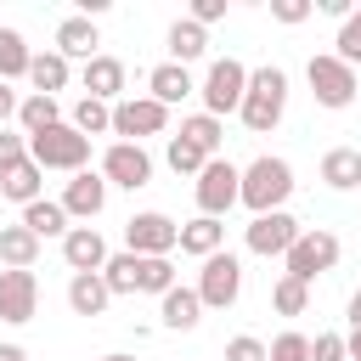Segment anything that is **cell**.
Returning a JSON list of instances; mask_svg holds the SVG:
<instances>
[{
  "mask_svg": "<svg viewBox=\"0 0 361 361\" xmlns=\"http://www.w3.org/2000/svg\"><path fill=\"white\" fill-rule=\"evenodd\" d=\"M282 113H288V73H282L276 62H265V68H248V90H243V107H237V118H243L254 135H271V130L282 124Z\"/></svg>",
  "mask_w": 361,
  "mask_h": 361,
  "instance_id": "obj_1",
  "label": "cell"
},
{
  "mask_svg": "<svg viewBox=\"0 0 361 361\" xmlns=\"http://www.w3.org/2000/svg\"><path fill=\"white\" fill-rule=\"evenodd\" d=\"M288 197H293V164L276 158V152H259L237 180V203L254 209V214H276Z\"/></svg>",
  "mask_w": 361,
  "mask_h": 361,
  "instance_id": "obj_2",
  "label": "cell"
},
{
  "mask_svg": "<svg viewBox=\"0 0 361 361\" xmlns=\"http://www.w3.org/2000/svg\"><path fill=\"white\" fill-rule=\"evenodd\" d=\"M28 158H34L39 169H62V175H79V169L90 164V135H79V130L62 118V124H51L45 135H28Z\"/></svg>",
  "mask_w": 361,
  "mask_h": 361,
  "instance_id": "obj_3",
  "label": "cell"
},
{
  "mask_svg": "<svg viewBox=\"0 0 361 361\" xmlns=\"http://www.w3.org/2000/svg\"><path fill=\"white\" fill-rule=\"evenodd\" d=\"M338 237L327 231V226H310V231H299L293 237V248L282 254V276H299V282H316L322 271H333L338 265Z\"/></svg>",
  "mask_w": 361,
  "mask_h": 361,
  "instance_id": "obj_4",
  "label": "cell"
},
{
  "mask_svg": "<svg viewBox=\"0 0 361 361\" xmlns=\"http://www.w3.org/2000/svg\"><path fill=\"white\" fill-rule=\"evenodd\" d=\"M243 90H248V68H243L237 56L209 62V73H203V85H197V96H203V113H209V118L237 113V107H243Z\"/></svg>",
  "mask_w": 361,
  "mask_h": 361,
  "instance_id": "obj_5",
  "label": "cell"
},
{
  "mask_svg": "<svg viewBox=\"0 0 361 361\" xmlns=\"http://www.w3.org/2000/svg\"><path fill=\"white\" fill-rule=\"evenodd\" d=\"M124 248L141 254V259H169V254L180 248V220H169V214H158V209L130 214V220H124Z\"/></svg>",
  "mask_w": 361,
  "mask_h": 361,
  "instance_id": "obj_6",
  "label": "cell"
},
{
  "mask_svg": "<svg viewBox=\"0 0 361 361\" xmlns=\"http://www.w3.org/2000/svg\"><path fill=\"white\" fill-rule=\"evenodd\" d=\"M305 79H310V96H316V107H350L361 90H355V68H344L333 51H322V56H310L305 62Z\"/></svg>",
  "mask_w": 361,
  "mask_h": 361,
  "instance_id": "obj_7",
  "label": "cell"
},
{
  "mask_svg": "<svg viewBox=\"0 0 361 361\" xmlns=\"http://www.w3.org/2000/svg\"><path fill=\"white\" fill-rule=\"evenodd\" d=\"M237 293H243V259L226 254V248L209 254L203 271H197V299H203V310H231Z\"/></svg>",
  "mask_w": 361,
  "mask_h": 361,
  "instance_id": "obj_8",
  "label": "cell"
},
{
  "mask_svg": "<svg viewBox=\"0 0 361 361\" xmlns=\"http://www.w3.org/2000/svg\"><path fill=\"white\" fill-rule=\"evenodd\" d=\"M237 180H243V169L231 164V158H209L203 169H197V214H209V220H226V209L237 203Z\"/></svg>",
  "mask_w": 361,
  "mask_h": 361,
  "instance_id": "obj_9",
  "label": "cell"
},
{
  "mask_svg": "<svg viewBox=\"0 0 361 361\" xmlns=\"http://www.w3.org/2000/svg\"><path fill=\"white\" fill-rule=\"evenodd\" d=\"M164 124H169V107H158L152 96H124V102H113V135L118 141H147V135H164Z\"/></svg>",
  "mask_w": 361,
  "mask_h": 361,
  "instance_id": "obj_10",
  "label": "cell"
},
{
  "mask_svg": "<svg viewBox=\"0 0 361 361\" xmlns=\"http://www.w3.org/2000/svg\"><path fill=\"white\" fill-rule=\"evenodd\" d=\"M107 186H124V192H141L147 180H152V152L147 147H135V141H113L107 152H102V169H96Z\"/></svg>",
  "mask_w": 361,
  "mask_h": 361,
  "instance_id": "obj_11",
  "label": "cell"
},
{
  "mask_svg": "<svg viewBox=\"0 0 361 361\" xmlns=\"http://www.w3.org/2000/svg\"><path fill=\"white\" fill-rule=\"evenodd\" d=\"M293 237H299V220L288 214V209H276V214H254L248 220V254H259V259H282L288 248H293Z\"/></svg>",
  "mask_w": 361,
  "mask_h": 361,
  "instance_id": "obj_12",
  "label": "cell"
},
{
  "mask_svg": "<svg viewBox=\"0 0 361 361\" xmlns=\"http://www.w3.org/2000/svg\"><path fill=\"white\" fill-rule=\"evenodd\" d=\"M34 310H39V282H34V271H0V322L23 327V322H34Z\"/></svg>",
  "mask_w": 361,
  "mask_h": 361,
  "instance_id": "obj_13",
  "label": "cell"
},
{
  "mask_svg": "<svg viewBox=\"0 0 361 361\" xmlns=\"http://www.w3.org/2000/svg\"><path fill=\"white\" fill-rule=\"evenodd\" d=\"M56 203H62V214H68V220H96V214L107 209V180H102L96 169H79V175L62 186V197H56Z\"/></svg>",
  "mask_w": 361,
  "mask_h": 361,
  "instance_id": "obj_14",
  "label": "cell"
},
{
  "mask_svg": "<svg viewBox=\"0 0 361 361\" xmlns=\"http://www.w3.org/2000/svg\"><path fill=\"white\" fill-rule=\"evenodd\" d=\"M79 85H85V96L90 102H124V62L118 56H107V51H96L85 68H79Z\"/></svg>",
  "mask_w": 361,
  "mask_h": 361,
  "instance_id": "obj_15",
  "label": "cell"
},
{
  "mask_svg": "<svg viewBox=\"0 0 361 361\" xmlns=\"http://www.w3.org/2000/svg\"><path fill=\"white\" fill-rule=\"evenodd\" d=\"M62 259H68L73 276H79V271H102V265H107V243H102V231H96V226H68V237H62Z\"/></svg>",
  "mask_w": 361,
  "mask_h": 361,
  "instance_id": "obj_16",
  "label": "cell"
},
{
  "mask_svg": "<svg viewBox=\"0 0 361 361\" xmlns=\"http://www.w3.org/2000/svg\"><path fill=\"white\" fill-rule=\"evenodd\" d=\"M96 45H102V34H96L90 17H62V23H56V45H51L56 56H68V62H90Z\"/></svg>",
  "mask_w": 361,
  "mask_h": 361,
  "instance_id": "obj_17",
  "label": "cell"
},
{
  "mask_svg": "<svg viewBox=\"0 0 361 361\" xmlns=\"http://www.w3.org/2000/svg\"><path fill=\"white\" fill-rule=\"evenodd\" d=\"M158 316H164V327L169 333H192L197 322H203V299H197V288H169L164 299H158Z\"/></svg>",
  "mask_w": 361,
  "mask_h": 361,
  "instance_id": "obj_18",
  "label": "cell"
},
{
  "mask_svg": "<svg viewBox=\"0 0 361 361\" xmlns=\"http://www.w3.org/2000/svg\"><path fill=\"white\" fill-rule=\"evenodd\" d=\"M68 79H73V62H68V56H56V51H34V56H28V85H34V96H56V90H68Z\"/></svg>",
  "mask_w": 361,
  "mask_h": 361,
  "instance_id": "obj_19",
  "label": "cell"
},
{
  "mask_svg": "<svg viewBox=\"0 0 361 361\" xmlns=\"http://www.w3.org/2000/svg\"><path fill=\"white\" fill-rule=\"evenodd\" d=\"M197 85H192V73L180 68V62H158L152 73H147V96L158 102V107H175V102H186Z\"/></svg>",
  "mask_w": 361,
  "mask_h": 361,
  "instance_id": "obj_20",
  "label": "cell"
},
{
  "mask_svg": "<svg viewBox=\"0 0 361 361\" xmlns=\"http://www.w3.org/2000/svg\"><path fill=\"white\" fill-rule=\"evenodd\" d=\"M107 305H113V293H107L102 271H79V276H68V310H73V316H102Z\"/></svg>",
  "mask_w": 361,
  "mask_h": 361,
  "instance_id": "obj_21",
  "label": "cell"
},
{
  "mask_svg": "<svg viewBox=\"0 0 361 361\" xmlns=\"http://www.w3.org/2000/svg\"><path fill=\"white\" fill-rule=\"evenodd\" d=\"M45 186V169L34 164V158H23V164H11V169H0V197H11V203H34V197H45L39 192Z\"/></svg>",
  "mask_w": 361,
  "mask_h": 361,
  "instance_id": "obj_22",
  "label": "cell"
},
{
  "mask_svg": "<svg viewBox=\"0 0 361 361\" xmlns=\"http://www.w3.org/2000/svg\"><path fill=\"white\" fill-rule=\"evenodd\" d=\"M220 248H226V220L197 214V220H186V226H180V254L209 259V254H220Z\"/></svg>",
  "mask_w": 361,
  "mask_h": 361,
  "instance_id": "obj_23",
  "label": "cell"
},
{
  "mask_svg": "<svg viewBox=\"0 0 361 361\" xmlns=\"http://www.w3.org/2000/svg\"><path fill=\"white\" fill-rule=\"evenodd\" d=\"M39 259V237L28 226H0V265L6 271H34Z\"/></svg>",
  "mask_w": 361,
  "mask_h": 361,
  "instance_id": "obj_24",
  "label": "cell"
},
{
  "mask_svg": "<svg viewBox=\"0 0 361 361\" xmlns=\"http://www.w3.org/2000/svg\"><path fill=\"white\" fill-rule=\"evenodd\" d=\"M322 180L333 192H355L361 186V147H333L322 152Z\"/></svg>",
  "mask_w": 361,
  "mask_h": 361,
  "instance_id": "obj_25",
  "label": "cell"
},
{
  "mask_svg": "<svg viewBox=\"0 0 361 361\" xmlns=\"http://www.w3.org/2000/svg\"><path fill=\"white\" fill-rule=\"evenodd\" d=\"M17 226H28L39 243H45V237H56V243L68 237V214H62V203H56V197H34V203L23 209V220H17Z\"/></svg>",
  "mask_w": 361,
  "mask_h": 361,
  "instance_id": "obj_26",
  "label": "cell"
},
{
  "mask_svg": "<svg viewBox=\"0 0 361 361\" xmlns=\"http://www.w3.org/2000/svg\"><path fill=\"white\" fill-rule=\"evenodd\" d=\"M203 51H209V28H197L192 17H175V23H169V62L186 68V62H197Z\"/></svg>",
  "mask_w": 361,
  "mask_h": 361,
  "instance_id": "obj_27",
  "label": "cell"
},
{
  "mask_svg": "<svg viewBox=\"0 0 361 361\" xmlns=\"http://www.w3.org/2000/svg\"><path fill=\"white\" fill-rule=\"evenodd\" d=\"M51 124H62L56 96H34V90H28V96L17 102V130H23V135H45Z\"/></svg>",
  "mask_w": 361,
  "mask_h": 361,
  "instance_id": "obj_28",
  "label": "cell"
},
{
  "mask_svg": "<svg viewBox=\"0 0 361 361\" xmlns=\"http://www.w3.org/2000/svg\"><path fill=\"white\" fill-rule=\"evenodd\" d=\"M102 282H107V293L118 299V293H141V254H107V265H102Z\"/></svg>",
  "mask_w": 361,
  "mask_h": 361,
  "instance_id": "obj_29",
  "label": "cell"
},
{
  "mask_svg": "<svg viewBox=\"0 0 361 361\" xmlns=\"http://www.w3.org/2000/svg\"><path fill=\"white\" fill-rule=\"evenodd\" d=\"M28 39L17 34V28H0V85H11V79H28Z\"/></svg>",
  "mask_w": 361,
  "mask_h": 361,
  "instance_id": "obj_30",
  "label": "cell"
},
{
  "mask_svg": "<svg viewBox=\"0 0 361 361\" xmlns=\"http://www.w3.org/2000/svg\"><path fill=\"white\" fill-rule=\"evenodd\" d=\"M68 124H73L79 135H90V141H96V135H107V130H113V107H107V102H90V96H79Z\"/></svg>",
  "mask_w": 361,
  "mask_h": 361,
  "instance_id": "obj_31",
  "label": "cell"
},
{
  "mask_svg": "<svg viewBox=\"0 0 361 361\" xmlns=\"http://www.w3.org/2000/svg\"><path fill=\"white\" fill-rule=\"evenodd\" d=\"M180 135L197 147V152H209V158H220V141H226V124L220 118H209V113H192L186 124H180Z\"/></svg>",
  "mask_w": 361,
  "mask_h": 361,
  "instance_id": "obj_32",
  "label": "cell"
},
{
  "mask_svg": "<svg viewBox=\"0 0 361 361\" xmlns=\"http://www.w3.org/2000/svg\"><path fill=\"white\" fill-rule=\"evenodd\" d=\"M271 305H276V316H305V305H310V282H299V276H276Z\"/></svg>",
  "mask_w": 361,
  "mask_h": 361,
  "instance_id": "obj_33",
  "label": "cell"
},
{
  "mask_svg": "<svg viewBox=\"0 0 361 361\" xmlns=\"http://www.w3.org/2000/svg\"><path fill=\"white\" fill-rule=\"evenodd\" d=\"M333 56L344 62V68H361V6L338 23V39H333Z\"/></svg>",
  "mask_w": 361,
  "mask_h": 361,
  "instance_id": "obj_34",
  "label": "cell"
},
{
  "mask_svg": "<svg viewBox=\"0 0 361 361\" xmlns=\"http://www.w3.org/2000/svg\"><path fill=\"white\" fill-rule=\"evenodd\" d=\"M164 158H169V169L175 175H197L203 164H209V152H197L186 135H169V147H164Z\"/></svg>",
  "mask_w": 361,
  "mask_h": 361,
  "instance_id": "obj_35",
  "label": "cell"
},
{
  "mask_svg": "<svg viewBox=\"0 0 361 361\" xmlns=\"http://www.w3.org/2000/svg\"><path fill=\"white\" fill-rule=\"evenodd\" d=\"M265 361H310V338L305 333H276L265 344Z\"/></svg>",
  "mask_w": 361,
  "mask_h": 361,
  "instance_id": "obj_36",
  "label": "cell"
},
{
  "mask_svg": "<svg viewBox=\"0 0 361 361\" xmlns=\"http://www.w3.org/2000/svg\"><path fill=\"white\" fill-rule=\"evenodd\" d=\"M169 288H175V265L169 259H141V293H158L164 299Z\"/></svg>",
  "mask_w": 361,
  "mask_h": 361,
  "instance_id": "obj_37",
  "label": "cell"
},
{
  "mask_svg": "<svg viewBox=\"0 0 361 361\" xmlns=\"http://www.w3.org/2000/svg\"><path fill=\"white\" fill-rule=\"evenodd\" d=\"M226 361H265V338H254V333L226 338Z\"/></svg>",
  "mask_w": 361,
  "mask_h": 361,
  "instance_id": "obj_38",
  "label": "cell"
},
{
  "mask_svg": "<svg viewBox=\"0 0 361 361\" xmlns=\"http://www.w3.org/2000/svg\"><path fill=\"white\" fill-rule=\"evenodd\" d=\"M23 158H28V135L23 130H0V169H11Z\"/></svg>",
  "mask_w": 361,
  "mask_h": 361,
  "instance_id": "obj_39",
  "label": "cell"
},
{
  "mask_svg": "<svg viewBox=\"0 0 361 361\" xmlns=\"http://www.w3.org/2000/svg\"><path fill=\"white\" fill-rule=\"evenodd\" d=\"M310 11H316V6H310V0H271V17H276V23H282V28H293V23H305V17H310Z\"/></svg>",
  "mask_w": 361,
  "mask_h": 361,
  "instance_id": "obj_40",
  "label": "cell"
},
{
  "mask_svg": "<svg viewBox=\"0 0 361 361\" xmlns=\"http://www.w3.org/2000/svg\"><path fill=\"white\" fill-rule=\"evenodd\" d=\"M310 361H344V333H316L310 338Z\"/></svg>",
  "mask_w": 361,
  "mask_h": 361,
  "instance_id": "obj_41",
  "label": "cell"
},
{
  "mask_svg": "<svg viewBox=\"0 0 361 361\" xmlns=\"http://www.w3.org/2000/svg\"><path fill=\"white\" fill-rule=\"evenodd\" d=\"M226 17V0H192V23L197 28H209V23H220Z\"/></svg>",
  "mask_w": 361,
  "mask_h": 361,
  "instance_id": "obj_42",
  "label": "cell"
},
{
  "mask_svg": "<svg viewBox=\"0 0 361 361\" xmlns=\"http://www.w3.org/2000/svg\"><path fill=\"white\" fill-rule=\"evenodd\" d=\"M17 102H23V96H17L11 85H0V130H6V118H17Z\"/></svg>",
  "mask_w": 361,
  "mask_h": 361,
  "instance_id": "obj_43",
  "label": "cell"
},
{
  "mask_svg": "<svg viewBox=\"0 0 361 361\" xmlns=\"http://www.w3.org/2000/svg\"><path fill=\"white\" fill-rule=\"evenodd\" d=\"M344 316H350V333H361V288L350 293V310H344Z\"/></svg>",
  "mask_w": 361,
  "mask_h": 361,
  "instance_id": "obj_44",
  "label": "cell"
},
{
  "mask_svg": "<svg viewBox=\"0 0 361 361\" xmlns=\"http://www.w3.org/2000/svg\"><path fill=\"white\" fill-rule=\"evenodd\" d=\"M344 361H361V333H344Z\"/></svg>",
  "mask_w": 361,
  "mask_h": 361,
  "instance_id": "obj_45",
  "label": "cell"
},
{
  "mask_svg": "<svg viewBox=\"0 0 361 361\" xmlns=\"http://www.w3.org/2000/svg\"><path fill=\"white\" fill-rule=\"evenodd\" d=\"M0 361H28V350L23 344H0Z\"/></svg>",
  "mask_w": 361,
  "mask_h": 361,
  "instance_id": "obj_46",
  "label": "cell"
},
{
  "mask_svg": "<svg viewBox=\"0 0 361 361\" xmlns=\"http://www.w3.org/2000/svg\"><path fill=\"white\" fill-rule=\"evenodd\" d=\"M102 361H135V355H124V350H113V355H102Z\"/></svg>",
  "mask_w": 361,
  "mask_h": 361,
  "instance_id": "obj_47",
  "label": "cell"
},
{
  "mask_svg": "<svg viewBox=\"0 0 361 361\" xmlns=\"http://www.w3.org/2000/svg\"><path fill=\"white\" fill-rule=\"evenodd\" d=\"M355 90H361V73H355Z\"/></svg>",
  "mask_w": 361,
  "mask_h": 361,
  "instance_id": "obj_48",
  "label": "cell"
}]
</instances>
